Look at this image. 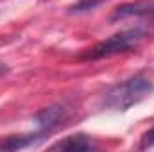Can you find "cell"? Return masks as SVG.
Wrapping results in <instances>:
<instances>
[{"mask_svg": "<svg viewBox=\"0 0 154 152\" xmlns=\"http://www.w3.org/2000/svg\"><path fill=\"white\" fill-rule=\"evenodd\" d=\"M95 147H97V145H95V141H93L90 136L79 132V134H70V136H66L65 140L54 143L50 149H52V150H68V152H86V150H93Z\"/></svg>", "mask_w": 154, "mask_h": 152, "instance_id": "cell-5", "label": "cell"}, {"mask_svg": "<svg viewBox=\"0 0 154 152\" xmlns=\"http://www.w3.org/2000/svg\"><path fill=\"white\" fill-rule=\"evenodd\" d=\"M152 147H154V127L149 129L142 136V141H140V149H152Z\"/></svg>", "mask_w": 154, "mask_h": 152, "instance_id": "cell-8", "label": "cell"}, {"mask_svg": "<svg viewBox=\"0 0 154 152\" xmlns=\"http://www.w3.org/2000/svg\"><path fill=\"white\" fill-rule=\"evenodd\" d=\"M154 91V84L151 79L143 75L129 77L122 82L111 86L100 100V106L109 111H127L129 108L136 106L143 99H147Z\"/></svg>", "mask_w": 154, "mask_h": 152, "instance_id": "cell-1", "label": "cell"}, {"mask_svg": "<svg viewBox=\"0 0 154 152\" xmlns=\"http://www.w3.org/2000/svg\"><path fill=\"white\" fill-rule=\"evenodd\" d=\"M106 0H77L75 4H72L68 7V13L70 14H82V13H88V11H93L97 9L100 4H104Z\"/></svg>", "mask_w": 154, "mask_h": 152, "instance_id": "cell-7", "label": "cell"}, {"mask_svg": "<svg viewBox=\"0 0 154 152\" xmlns=\"http://www.w3.org/2000/svg\"><path fill=\"white\" fill-rule=\"evenodd\" d=\"M133 16H154V0H136V2H125L113 9L109 14V22H122Z\"/></svg>", "mask_w": 154, "mask_h": 152, "instance_id": "cell-4", "label": "cell"}, {"mask_svg": "<svg viewBox=\"0 0 154 152\" xmlns=\"http://www.w3.org/2000/svg\"><path fill=\"white\" fill-rule=\"evenodd\" d=\"M147 36V31L143 27H134V29H127L122 32H116L111 38L100 41L99 45H95L88 54H84V59H104V57H111L116 54H124L133 50L134 47H138L140 41Z\"/></svg>", "mask_w": 154, "mask_h": 152, "instance_id": "cell-2", "label": "cell"}, {"mask_svg": "<svg viewBox=\"0 0 154 152\" xmlns=\"http://www.w3.org/2000/svg\"><path fill=\"white\" fill-rule=\"evenodd\" d=\"M68 116H70L68 108H65L63 104H52V106L43 108L41 111H38L34 116V122H36L39 131H43L47 134V132H52L54 129H57Z\"/></svg>", "mask_w": 154, "mask_h": 152, "instance_id": "cell-3", "label": "cell"}, {"mask_svg": "<svg viewBox=\"0 0 154 152\" xmlns=\"http://www.w3.org/2000/svg\"><path fill=\"white\" fill-rule=\"evenodd\" d=\"M45 136L43 131L38 132H31V134H16V136H7L0 141V150H18V149H25L34 145L38 140Z\"/></svg>", "mask_w": 154, "mask_h": 152, "instance_id": "cell-6", "label": "cell"}, {"mask_svg": "<svg viewBox=\"0 0 154 152\" xmlns=\"http://www.w3.org/2000/svg\"><path fill=\"white\" fill-rule=\"evenodd\" d=\"M152 18H154V16H152Z\"/></svg>", "mask_w": 154, "mask_h": 152, "instance_id": "cell-9", "label": "cell"}]
</instances>
